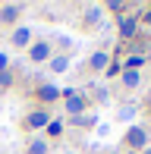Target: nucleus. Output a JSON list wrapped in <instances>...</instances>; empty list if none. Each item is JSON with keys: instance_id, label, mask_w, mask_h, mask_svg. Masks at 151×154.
Returning <instances> with one entry per match:
<instances>
[{"instance_id": "nucleus-1", "label": "nucleus", "mask_w": 151, "mask_h": 154, "mask_svg": "<svg viewBox=\"0 0 151 154\" xmlns=\"http://www.w3.org/2000/svg\"><path fill=\"white\" fill-rule=\"evenodd\" d=\"M126 142H129V148H142V145H145V129L132 126V129H129V135H126Z\"/></svg>"}, {"instance_id": "nucleus-2", "label": "nucleus", "mask_w": 151, "mask_h": 154, "mask_svg": "<svg viewBox=\"0 0 151 154\" xmlns=\"http://www.w3.org/2000/svg\"><path fill=\"white\" fill-rule=\"evenodd\" d=\"M82 107H85V101H82L79 94H72V91L66 94V110H69L72 116H76V113H82Z\"/></svg>"}, {"instance_id": "nucleus-3", "label": "nucleus", "mask_w": 151, "mask_h": 154, "mask_svg": "<svg viewBox=\"0 0 151 154\" xmlns=\"http://www.w3.org/2000/svg\"><path fill=\"white\" fill-rule=\"evenodd\" d=\"M120 35L123 38H132L135 35V19L132 16H120Z\"/></svg>"}, {"instance_id": "nucleus-4", "label": "nucleus", "mask_w": 151, "mask_h": 154, "mask_svg": "<svg viewBox=\"0 0 151 154\" xmlns=\"http://www.w3.org/2000/svg\"><path fill=\"white\" fill-rule=\"evenodd\" d=\"M51 57V47L44 44V41H38V44H32V60H47Z\"/></svg>"}, {"instance_id": "nucleus-5", "label": "nucleus", "mask_w": 151, "mask_h": 154, "mask_svg": "<svg viewBox=\"0 0 151 154\" xmlns=\"http://www.w3.org/2000/svg\"><path fill=\"white\" fill-rule=\"evenodd\" d=\"M38 97H41V101H57V97H60V88H54V85H41V88H38Z\"/></svg>"}, {"instance_id": "nucleus-6", "label": "nucleus", "mask_w": 151, "mask_h": 154, "mask_svg": "<svg viewBox=\"0 0 151 154\" xmlns=\"http://www.w3.org/2000/svg\"><path fill=\"white\" fill-rule=\"evenodd\" d=\"M47 123H51V120H47L44 110H38V113H32V116H29V126H32V129H41V126H47Z\"/></svg>"}, {"instance_id": "nucleus-7", "label": "nucleus", "mask_w": 151, "mask_h": 154, "mask_svg": "<svg viewBox=\"0 0 151 154\" xmlns=\"http://www.w3.org/2000/svg\"><path fill=\"white\" fill-rule=\"evenodd\" d=\"M13 44H19V47L29 44V29H16L13 32Z\"/></svg>"}, {"instance_id": "nucleus-8", "label": "nucleus", "mask_w": 151, "mask_h": 154, "mask_svg": "<svg viewBox=\"0 0 151 154\" xmlns=\"http://www.w3.org/2000/svg\"><path fill=\"white\" fill-rule=\"evenodd\" d=\"M16 16H19V10H16V6H3V13H0V19H3V22H16Z\"/></svg>"}, {"instance_id": "nucleus-9", "label": "nucleus", "mask_w": 151, "mask_h": 154, "mask_svg": "<svg viewBox=\"0 0 151 154\" xmlns=\"http://www.w3.org/2000/svg\"><path fill=\"white\" fill-rule=\"evenodd\" d=\"M91 66H94V69H104V66H107V54H104V51H98V54L91 57Z\"/></svg>"}, {"instance_id": "nucleus-10", "label": "nucleus", "mask_w": 151, "mask_h": 154, "mask_svg": "<svg viewBox=\"0 0 151 154\" xmlns=\"http://www.w3.org/2000/svg\"><path fill=\"white\" fill-rule=\"evenodd\" d=\"M51 69H54V72H63V69H66V57H54L51 60Z\"/></svg>"}, {"instance_id": "nucleus-11", "label": "nucleus", "mask_w": 151, "mask_h": 154, "mask_svg": "<svg viewBox=\"0 0 151 154\" xmlns=\"http://www.w3.org/2000/svg\"><path fill=\"white\" fill-rule=\"evenodd\" d=\"M29 154H47V145L44 142H32L29 145Z\"/></svg>"}, {"instance_id": "nucleus-12", "label": "nucleus", "mask_w": 151, "mask_h": 154, "mask_svg": "<svg viewBox=\"0 0 151 154\" xmlns=\"http://www.w3.org/2000/svg\"><path fill=\"white\" fill-rule=\"evenodd\" d=\"M123 82H126L129 88H132V85H139V72H129V69H126V72H123Z\"/></svg>"}, {"instance_id": "nucleus-13", "label": "nucleus", "mask_w": 151, "mask_h": 154, "mask_svg": "<svg viewBox=\"0 0 151 154\" xmlns=\"http://www.w3.org/2000/svg\"><path fill=\"white\" fill-rule=\"evenodd\" d=\"M139 66H142V57H129L126 60V69H129V72H135Z\"/></svg>"}, {"instance_id": "nucleus-14", "label": "nucleus", "mask_w": 151, "mask_h": 154, "mask_svg": "<svg viewBox=\"0 0 151 154\" xmlns=\"http://www.w3.org/2000/svg\"><path fill=\"white\" fill-rule=\"evenodd\" d=\"M6 63H10V57H6V54H0V72L6 69Z\"/></svg>"}, {"instance_id": "nucleus-15", "label": "nucleus", "mask_w": 151, "mask_h": 154, "mask_svg": "<svg viewBox=\"0 0 151 154\" xmlns=\"http://www.w3.org/2000/svg\"><path fill=\"white\" fill-rule=\"evenodd\" d=\"M142 19H145V22H151V10H148V13H145V16H142Z\"/></svg>"}, {"instance_id": "nucleus-16", "label": "nucleus", "mask_w": 151, "mask_h": 154, "mask_svg": "<svg viewBox=\"0 0 151 154\" xmlns=\"http://www.w3.org/2000/svg\"><path fill=\"white\" fill-rule=\"evenodd\" d=\"M142 154H151V151H142Z\"/></svg>"}]
</instances>
